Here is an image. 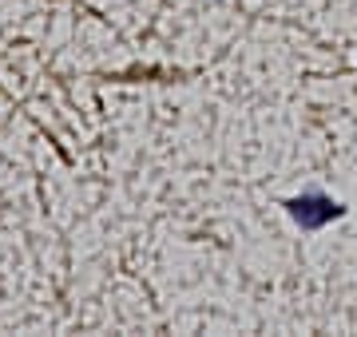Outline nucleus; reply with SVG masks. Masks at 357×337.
Instances as JSON below:
<instances>
[{
  "label": "nucleus",
  "mask_w": 357,
  "mask_h": 337,
  "mask_svg": "<svg viewBox=\"0 0 357 337\" xmlns=\"http://www.w3.org/2000/svg\"><path fill=\"white\" fill-rule=\"evenodd\" d=\"M286 207H290V214H294L298 222H302V226H310V230H314V226H326L330 219H337V214H342V207H337L333 198H321V195L290 198Z\"/></svg>",
  "instance_id": "obj_1"
}]
</instances>
